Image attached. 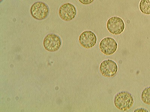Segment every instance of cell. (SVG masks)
<instances>
[{"instance_id":"cell-12","label":"cell","mask_w":150,"mask_h":112,"mask_svg":"<svg viewBox=\"0 0 150 112\" xmlns=\"http://www.w3.org/2000/svg\"><path fill=\"white\" fill-rule=\"evenodd\" d=\"M134 112H149V111L148 110L143 108H139L137 109L136 110H135L134 111Z\"/></svg>"},{"instance_id":"cell-9","label":"cell","mask_w":150,"mask_h":112,"mask_svg":"<svg viewBox=\"0 0 150 112\" xmlns=\"http://www.w3.org/2000/svg\"><path fill=\"white\" fill-rule=\"evenodd\" d=\"M139 8L143 14L150 15V0H141Z\"/></svg>"},{"instance_id":"cell-13","label":"cell","mask_w":150,"mask_h":112,"mask_svg":"<svg viewBox=\"0 0 150 112\" xmlns=\"http://www.w3.org/2000/svg\"><path fill=\"white\" fill-rule=\"evenodd\" d=\"M3 1V0H1V2H2Z\"/></svg>"},{"instance_id":"cell-7","label":"cell","mask_w":150,"mask_h":112,"mask_svg":"<svg viewBox=\"0 0 150 112\" xmlns=\"http://www.w3.org/2000/svg\"><path fill=\"white\" fill-rule=\"evenodd\" d=\"M61 38L54 34H47L44 38L43 45L46 50L50 52H55L58 50L61 45Z\"/></svg>"},{"instance_id":"cell-2","label":"cell","mask_w":150,"mask_h":112,"mask_svg":"<svg viewBox=\"0 0 150 112\" xmlns=\"http://www.w3.org/2000/svg\"><path fill=\"white\" fill-rule=\"evenodd\" d=\"M30 12L33 18L38 20H42L49 15L50 9L49 6L45 2H37L32 5Z\"/></svg>"},{"instance_id":"cell-11","label":"cell","mask_w":150,"mask_h":112,"mask_svg":"<svg viewBox=\"0 0 150 112\" xmlns=\"http://www.w3.org/2000/svg\"><path fill=\"white\" fill-rule=\"evenodd\" d=\"M80 3L83 5H88L92 4L94 0H78Z\"/></svg>"},{"instance_id":"cell-5","label":"cell","mask_w":150,"mask_h":112,"mask_svg":"<svg viewBox=\"0 0 150 112\" xmlns=\"http://www.w3.org/2000/svg\"><path fill=\"white\" fill-rule=\"evenodd\" d=\"M118 45L113 38L106 37L103 38L100 42L99 48L102 53L106 55H112L117 50Z\"/></svg>"},{"instance_id":"cell-4","label":"cell","mask_w":150,"mask_h":112,"mask_svg":"<svg viewBox=\"0 0 150 112\" xmlns=\"http://www.w3.org/2000/svg\"><path fill=\"white\" fill-rule=\"evenodd\" d=\"M118 69V67L116 62L110 59L102 61L99 67L101 74L106 77L114 76L117 73Z\"/></svg>"},{"instance_id":"cell-6","label":"cell","mask_w":150,"mask_h":112,"mask_svg":"<svg viewBox=\"0 0 150 112\" xmlns=\"http://www.w3.org/2000/svg\"><path fill=\"white\" fill-rule=\"evenodd\" d=\"M59 15L63 20L69 21L76 17L77 14L76 8L72 4L67 3L62 5L59 8Z\"/></svg>"},{"instance_id":"cell-3","label":"cell","mask_w":150,"mask_h":112,"mask_svg":"<svg viewBox=\"0 0 150 112\" xmlns=\"http://www.w3.org/2000/svg\"><path fill=\"white\" fill-rule=\"evenodd\" d=\"M106 27L110 33L114 35H119L124 32L125 24L120 17H112L107 21Z\"/></svg>"},{"instance_id":"cell-1","label":"cell","mask_w":150,"mask_h":112,"mask_svg":"<svg viewBox=\"0 0 150 112\" xmlns=\"http://www.w3.org/2000/svg\"><path fill=\"white\" fill-rule=\"evenodd\" d=\"M114 103L116 108L122 111L129 110L134 104V98L132 94L128 92H120L115 95Z\"/></svg>"},{"instance_id":"cell-8","label":"cell","mask_w":150,"mask_h":112,"mask_svg":"<svg viewBox=\"0 0 150 112\" xmlns=\"http://www.w3.org/2000/svg\"><path fill=\"white\" fill-rule=\"evenodd\" d=\"M96 34L91 31H86L80 34L79 37L80 44L85 48L89 49L93 47L97 42Z\"/></svg>"},{"instance_id":"cell-10","label":"cell","mask_w":150,"mask_h":112,"mask_svg":"<svg viewBox=\"0 0 150 112\" xmlns=\"http://www.w3.org/2000/svg\"><path fill=\"white\" fill-rule=\"evenodd\" d=\"M141 99L144 103L150 105V86L146 88L142 92Z\"/></svg>"}]
</instances>
